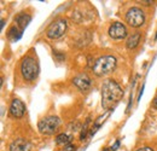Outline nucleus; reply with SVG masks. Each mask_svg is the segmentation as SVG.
<instances>
[{"instance_id": "nucleus-1", "label": "nucleus", "mask_w": 157, "mask_h": 151, "mask_svg": "<svg viewBox=\"0 0 157 151\" xmlns=\"http://www.w3.org/2000/svg\"><path fill=\"white\" fill-rule=\"evenodd\" d=\"M123 97L121 86L113 79H108L101 85V105L105 110H113Z\"/></svg>"}, {"instance_id": "nucleus-2", "label": "nucleus", "mask_w": 157, "mask_h": 151, "mask_svg": "<svg viewBox=\"0 0 157 151\" xmlns=\"http://www.w3.org/2000/svg\"><path fill=\"white\" fill-rule=\"evenodd\" d=\"M116 64H117L116 58L114 56L108 55V56H103L98 58L94 62L92 69H93V73L97 76H105L115 70Z\"/></svg>"}, {"instance_id": "nucleus-3", "label": "nucleus", "mask_w": 157, "mask_h": 151, "mask_svg": "<svg viewBox=\"0 0 157 151\" xmlns=\"http://www.w3.org/2000/svg\"><path fill=\"white\" fill-rule=\"evenodd\" d=\"M21 74L27 81H33L39 74V64L33 57H25L21 63Z\"/></svg>"}, {"instance_id": "nucleus-4", "label": "nucleus", "mask_w": 157, "mask_h": 151, "mask_svg": "<svg viewBox=\"0 0 157 151\" xmlns=\"http://www.w3.org/2000/svg\"><path fill=\"white\" fill-rule=\"evenodd\" d=\"M60 126V120L57 116H47L42 120H40L38 123V128L41 134L45 135H52L58 131Z\"/></svg>"}, {"instance_id": "nucleus-5", "label": "nucleus", "mask_w": 157, "mask_h": 151, "mask_svg": "<svg viewBox=\"0 0 157 151\" xmlns=\"http://www.w3.org/2000/svg\"><path fill=\"white\" fill-rule=\"evenodd\" d=\"M65 30H67V21L59 18L48 25V28L46 30V35L52 40H56V39L62 38L64 35Z\"/></svg>"}, {"instance_id": "nucleus-6", "label": "nucleus", "mask_w": 157, "mask_h": 151, "mask_svg": "<svg viewBox=\"0 0 157 151\" xmlns=\"http://www.w3.org/2000/svg\"><path fill=\"white\" fill-rule=\"evenodd\" d=\"M126 21L131 27L139 28L145 23V14L139 7H132L126 14Z\"/></svg>"}, {"instance_id": "nucleus-7", "label": "nucleus", "mask_w": 157, "mask_h": 151, "mask_svg": "<svg viewBox=\"0 0 157 151\" xmlns=\"http://www.w3.org/2000/svg\"><path fill=\"white\" fill-rule=\"evenodd\" d=\"M109 37L115 40H121V39H124L127 37L128 32H127V28L123 23L121 22H114L110 27H109Z\"/></svg>"}, {"instance_id": "nucleus-8", "label": "nucleus", "mask_w": 157, "mask_h": 151, "mask_svg": "<svg viewBox=\"0 0 157 151\" xmlns=\"http://www.w3.org/2000/svg\"><path fill=\"white\" fill-rule=\"evenodd\" d=\"M73 83L78 87L81 92H87L92 87V80L86 73H81L73 79Z\"/></svg>"}, {"instance_id": "nucleus-9", "label": "nucleus", "mask_w": 157, "mask_h": 151, "mask_svg": "<svg viewBox=\"0 0 157 151\" xmlns=\"http://www.w3.org/2000/svg\"><path fill=\"white\" fill-rule=\"evenodd\" d=\"M25 113V105L24 103L18 99V98H15L12 99L11 104H10V115L15 118H21Z\"/></svg>"}, {"instance_id": "nucleus-10", "label": "nucleus", "mask_w": 157, "mask_h": 151, "mask_svg": "<svg viewBox=\"0 0 157 151\" xmlns=\"http://www.w3.org/2000/svg\"><path fill=\"white\" fill-rule=\"evenodd\" d=\"M10 151H30L32 150V144L24 139V138H17L15 140L11 141L10 146H9Z\"/></svg>"}, {"instance_id": "nucleus-11", "label": "nucleus", "mask_w": 157, "mask_h": 151, "mask_svg": "<svg viewBox=\"0 0 157 151\" xmlns=\"http://www.w3.org/2000/svg\"><path fill=\"white\" fill-rule=\"evenodd\" d=\"M140 40H141V34L140 33H134L132 34L129 38L127 39L126 41V46L128 50H134L138 45L140 44Z\"/></svg>"}, {"instance_id": "nucleus-12", "label": "nucleus", "mask_w": 157, "mask_h": 151, "mask_svg": "<svg viewBox=\"0 0 157 151\" xmlns=\"http://www.w3.org/2000/svg\"><path fill=\"white\" fill-rule=\"evenodd\" d=\"M30 21H32L30 15L24 14V12H22V14H20V15H17V17H16L17 25L20 27L21 30H24V29L27 28V25L29 24V22H30Z\"/></svg>"}, {"instance_id": "nucleus-13", "label": "nucleus", "mask_w": 157, "mask_h": 151, "mask_svg": "<svg viewBox=\"0 0 157 151\" xmlns=\"http://www.w3.org/2000/svg\"><path fill=\"white\" fill-rule=\"evenodd\" d=\"M22 34H23V30H21L16 27H11L7 32V38H9V40L15 42V41H18L22 38Z\"/></svg>"}, {"instance_id": "nucleus-14", "label": "nucleus", "mask_w": 157, "mask_h": 151, "mask_svg": "<svg viewBox=\"0 0 157 151\" xmlns=\"http://www.w3.org/2000/svg\"><path fill=\"white\" fill-rule=\"evenodd\" d=\"M71 137L70 135H68V134H65V133H60L58 134L57 137H56V143L60 145V146H68V145H70V143H71Z\"/></svg>"}, {"instance_id": "nucleus-15", "label": "nucleus", "mask_w": 157, "mask_h": 151, "mask_svg": "<svg viewBox=\"0 0 157 151\" xmlns=\"http://www.w3.org/2000/svg\"><path fill=\"white\" fill-rule=\"evenodd\" d=\"M88 123H90V117L86 120V122L83 123L82 128H81V133H80V140H85L86 137H87V133H88Z\"/></svg>"}, {"instance_id": "nucleus-16", "label": "nucleus", "mask_w": 157, "mask_h": 151, "mask_svg": "<svg viewBox=\"0 0 157 151\" xmlns=\"http://www.w3.org/2000/svg\"><path fill=\"white\" fill-rule=\"evenodd\" d=\"M69 128L71 130V131H74V132H76V131H78L80 128H82V126H81V123L80 122H71L70 125H69Z\"/></svg>"}, {"instance_id": "nucleus-17", "label": "nucleus", "mask_w": 157, "mask_h": 151, "mask_svg": "<svg viewBox=\"0 0 157 151\" xmlns=\"http://www.w3.org/2000/svg\"><path fill=\"white\" fill-rule=\"evenodd\" d=\"M118 146H120V140H116V141H115V144H114V145L110 148V150H111V151H116L118 149Z\"/></svg>"}, {"instance_id": "nucleus-18", "label": "nucleus", "mask_w": 157, "mask_h": 151, "mask_svg": "<svg viewBox=\"0 0 157 151\" xmlns=\"http://www.w3.org/2000/svg\"><path fill=\"white\" fill-rule=\"evenodd\" d=\"M141 5H146V6H150V5H152V0H143V1H139Z\"/></svg>"}, {"instance_id": "nucleus-19", "label": "nucleus", "mask_w": 157, "mask_h": 151, "mask_svg": "<svg viewBox=\"0 0 157 151\" xmlns=\"http://www.w3.org/2000/svg\"><path fill=\"white\" fill-rule=\"evenodd\" d=\"M137 151H154L151 148H149V146H143V148H140V149H138Z\"/></svg>"}, {"instance_id": "nucleus-20", "label": "nucleus", "mask_w": 157, "mask_h": 151, "mask_svg": "<svg viewBox=\"0 0 157 151\" xmlns=\"http://www.w3.org/2000/svg\"><path fill=\"white\" fill-rule=\"evenodd\" d=\"M143 92H144V85L141 86V88H140V91H139V95H138V102L141 99V95H143Z\"/></svg>"}, {"instance_id": "nucleus-21", "label": "nucleus", "mask_w": 157, "mask_h": 151, "mask_svg": "<svg viewBox=\"0 0 157 151\" xmlns=\"http://www.w3.org/2000/svg\"><path fill=\"white\" fill-rule=\"evenodd\" d=\"M65 151H75V146L74 145H68V146H65Z\"/></svg>"}, {"instance_id": "nucleus-22", "label": "nucleus", "mask_w": 157, "mask_h": 151, "mask_svg": "<svg viewBox=\"0 0 157 151\" xmlns=\"http://www.w3.org/2000/svg\"><path fill=\"white\" fill-rule=\"evenodd\" d=\"M152 106H154L155 109H157V97L154 99V102H152Z\"/></svg>"}, {"instance_id": "nucleus-23", "label": "nucleus", "mask_w": 157, "mask_h": 151, "mask_svg": "<svg viewBox=\"0 0 157 151\" xmlns=\"http://www.w3.org/2000/svg\"><path fill=\"white\" fill-rule=\"evenodd\" d=\"M4 25H5V21H4V19H1V30L4 29Z\"/></svg>"}, {"instance_id": "nucleus-24", "label": "nucleus", "mask_w": 157, "mask_h": 151, "mask_svg": "<svg viewBox=\"0 0 157 151\" xmlns=\"http://www.w3.org/2000/svg\"><path fill=\"white\" fill-rule=\"evenodd\" d=\"M156 40H157V34H156Z\"/></svg>"}]
</instances>
